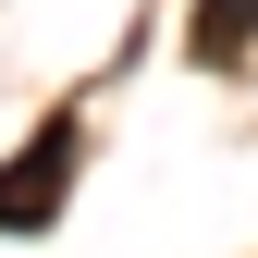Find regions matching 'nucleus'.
Wrapping results in <instances>:
<instances>
[{
	"label": "nucleus",
	"mask_w": 258,
	"mask_h": 258,
	"mask_svg": "<svg viewBox=\"0 0 258 258\" xmlns=\"http://www.w3.org/2000/svg\"><path fill=\"white\" fill-rule=\"evenodd\" d=\"M61 184H74V123H37L25 160H0V234H49Z\"/></svg>",
	"instance_id": "obj_1"
},
{
	"label": "nucleus",
	"mask_w": 258,
	"mask_h": 258,
	"mask_svg": "<svg viewBox=\"0 0 258 258\" xmlns=\"http://www.w3.org/2000/svg\"><path fill=\"white\" fill-rule=\"evenodd\" d=\"M184 37H197L209 61H234V49L258 37V0H197V25H184Z\"/></svg>",
	"instance_id": "obj_2"
}]
</instances>
